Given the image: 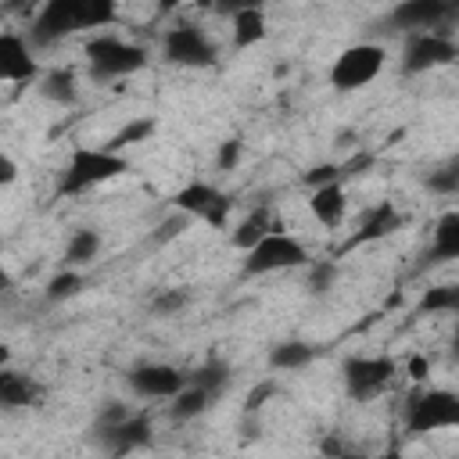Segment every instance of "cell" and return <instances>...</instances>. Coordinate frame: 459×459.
<instances>
[{
  "label": "cell",
  "mask_w": 459,
  "mask_h": 459,
  "mask_svg": "<svg viewBox=\"0 0 459 459\" xmlns=\"http://www.w3.org/2000/svg\"><path fill=\"white\" fill-rule=\"evenodd\" d=\"M115 22H118L115 0H47L29 25V39L36 47H50L79 29H108Z\"/></svg>",
  "instance_id": "cell-1"
},
{
  "label": "cell",
  "mask_w": 459,
  "mask_h": 459,
  "mask_svg": "<svg viewBox=\"0 0 459 459\" xmlns=\"http://www.w3.org/2000/svg\"><path fill=\"white\" fill-rule=\"evenodd\" d=\"M129 172V158L104 151V147H75L61 179H57V197H82L97 190L100 183H111Z\"/></svg>",
  "instance_id": "cell-2"
},
{
  "label": "cell",
  "mask_w": 459,
  "mask_h": 459,
  "mask_svg": "<svg viewBox=\"0 0 459 459\" xmlns=\"http://www.w3.org/2000/svg\"><path fill=\"white\" fill-rule=\"evenodd\" d=\"M402 423H405L409 437L452 430V427H459V394L452 387H420L405 398Z\"/></svg>",
  "instance_id": "cell-3"
},
{
  "label": "cell",
  "mask_w": 459,
  "mask_h": 459,
  "mask_svg": "<svg viewBox=\"0 0 459 459\" xmlns=\"http://www.w3.org/2000/svg\"><path fill=\"white\" fill-rule=\"evenodd\" d=\"M82 54H86L90 75L100 79V82L126 79V75H133V72H140V68L147 65V50H143L140 43H129V39L115 36V32H97V36H90L86 47H82Z\"/></svg>",
  "instance_id": "cell-4"
},
{
  "label": "cell",
  "mask_w": 459,
  "mask_h": 459,
  "mask_svg": "<svg viewBox=\"0 0 459 459\" xmlns=\"http://www.w3.org/2000/svg\"><path fill=\"white\" fill-rule=\"evenodd\" d=\"M312 265V255L308 247L287 233V230H269L251 251H244V262H240V273L244 276H269V273H287V269H308Z\"/></svg>",
  "instance_id": "cell-5"
},
{
  "label": "cell",
  "mask_w": 459,
  "mask_h": 459,
  "mask_svg": "<svg viewBox=\"0 0 459 459\" xmlns=\"http://www.w3.org/2000/svg\"><path fill=\"white\" fill-rule=\"evenodd\" d=\"M384 65H387V50L380 43H351L333 57L326 79L337 93H355L369 86L384 72Z\"/></svg>",
  "instance_id": "cell-6"
},
{
  "label": "cell",
  "mask_w": 459,
  "mask_h": 459,
  "mask_svg": "<svg viewBox=\"0 0 459 459\" xmlns=\"http://www.w3.org/2000/svg\"><path fill=\"white\" fill-rule=\"evenodd\" d=\"M169 201H172V208H176L179 215L201 219V222L212 226V230H226V226H230L233 197H230L226 190H219L215 183H208V179H190V183H183Z\"/></svg>",
  "instance_id": "cell-7"
},
{
  "label": "cell",
  "mask_w": 459,
  "mask_h": 459,
  "mask_svg": "<svg viewBox=\"0 0 459 459\" xmlns=\"http://www.w3.org/2000/svg\"><path fill=\"white\" fill-rule=\"evenodd\" d=\"M161 57L169 65H179V68H212V65H219V47L201 25L179 22V25L165 29Z\"/></svg>",
  "instance_id": "cell-8"
},
{
  "label": "cell",
  "mask_w": 459,
  "mask_h": 459,
  "mask_svg": "<svg viewBox=\"0 0 459 459\" xmlns=\"http://www.w3.org/2000/svg\"><path fill=\"white\" fill-rule=\"evenodd\" d=\"M394 373L398 362L391 355H351L341 366V384L351 402H369L394 380Z\"/></svg>",
  "instance_id": "cell-9"
},
{
  "label": "cell",
  "mask_w": 459,
  "mask_h": 459,
  "mask_svg": "<svg viewBox=\"0 0 459 459\" xmlns=\"http://www.w3.org/2000/svg\"><path fill=\"white\" fill-rule=\"evenodd\" d=\"M459 57V47L448 32L434 29V32H405V47H402V72L405 75H420V72H434L445 68Z\"/></svg>",
  "instance_id": "cell-10"
},
{
  "label": "cell",
  "mask_w": 459,
  "mask_h": 459,
  "mask_svg": "<svg viewBox=\"0 0 459 459\" xmlns=\"http://www.w3.org/2000/svg\"><path fill=\"white\" fill-rule=\"evenodd\" d=\"M126 384H129V391L136 398L161 402V398H176L190 384V377L183 369L169 366V362H136V366H129Z\"/></svg>",
  "instance_id": "cell-11"
},
{
  "label": "cell",
  "mask_w": 459,
  "mask_h": 459,
  "mask_svg": "<svg viewBox=\"0 0 459 459\" xmlns=\"http://www.w3.org/2000/svg\"><path fill=\"white\" fill-rule=\"evenodd\" d=\"M93 437L100 441V448H104L108 455L122 459V455H129V452L151 445V437H154V423H151L147 412H129L122 423H115V427H108V430H97Z\"/></svg>",
  "instance_id": "cell-12"
},
{
  "label": "cell",
  "mask_w": 459,
  "mask_h": 459,
  "mask_svg": "<svg viewBox=\"0 0 459 459\" xmlns=\"http://www.w3.org/2000/svg\"><path fill=\"white\" fill-rule=\"evenodd\" d=\"M43 384L25 373V369H14V366H4L0 369V409L4 412H18V409H36L43 405Z\"/></svg>",
  "instance_id": "cell-13"
},
{
  "label": "cell",
  "mask_w": 459,
  "mask_h": 459,
  "mask_svg": "<svg viewBox=\"0 0 459 459\" xmlns=\"http://www.w3.org/2000/svg\"><path fill=\"white\" fill-rule=\"evenodd\" d=\"M39 79V65L29 43L18 32L0 29V82H32Z\"/></svg>",
  "instance_id": "cell-14"
},
{
  "label": "cell",
  "mask_w": 459,
  "mask_h": 459,
  "mask_svg": "<svg viewBox=\"0 0 459 459\" xmlns=\"http://www.w3.org/2000/svg\"><path fill=\"white\" fill-rule=\"evenodd\" d=\"M452 14L448 0H405L391 11V22L405 32H434Z\"/></svg>",
  "instance_id": "cell-15"
},
{
  "label": "cell",
  "mask_w": 459,
  "mask_h": 459,
  "mask_svg": "<svg viewBox=\"0 0 459 459\" xmlns=\"http://www.w3.org/2000/svg\"><path fill=\"white\" fill-rule=\"evenodd\" d=\"M308 212H312V219H316L319 226H326V230L341 226V219H344V212H348V194H344V186H341V183L316 186V190L308 194Z\"/></svg>",
  "instance_id": "cell-16"
},
{
  "label": "cell",
  "mask_w": 459,
  "mask_h": 459,
  "mask_svg": "<svg viewBox=\"0 0 459 459\" xmlns=\"http://www.w3.org/2000/svg\"><path fill=\"white\" fill-rule=\"evenodd\" d=\"M402 222H405V215H402V212H398L391 201H380L373 212H366V219H362L359 233L348 240V247H359V244H366V240H380V237L394 233Z\"/></svg>",
  "instance_id": "cell-17"
},
{
  "label": "cell",
  "mask_w": 459,
  "mask_h": 459,
  "mask_svg": "<svg viewBox=\"0 0 459 459\" xmlns=\"http://www.w3.org/2000/svg\"><path fill=\"white\" fill-rule=\"evenodd\" d=\"M36 82H39V86H36L39 97L50 100V104H57V108L79 104V79H75L72 68H50V72H43Z\"/></svg>",
  "instance_id": "cell-18"
},
{
  "label": "cell",
  "mask_w": 459,
  "mask_h": 459,
  "mask_svg": "<svg viewBox=\"0 0 459 459\" xmlns=\"http://www.w3.org/2000/svg\"><path fill=\"white\" fill-rule=\"evenodd\" d=\"M430 262H452L459 258V212L448 208L437 215L434 222V233H430V251H427Z\"/></svg>",
  "instance_id": "cell-19"
},
{
  "label": "cell",
  "mask_w": 459,
  "mask_h": 459,
  "mask_svg": "<svg viewBox=\"0 0 459 459\" xmlns=\"http://www.w3.org/2000/svg\"><path fill=\"white\" fill-rule=\"evenodd\" d=\"M269 36V22H265V11L262 7H237L233 11V47L237 50H247V47H258L262 39Z\"/></svg>",
  "instance_id": "cell-20"
},
{
  "label": "cell",
  "mask_w": 459,
  "mask_h": 459,
  "mask_svg": "<svg viewBox=\"0 0 459 459\" xmlns=\"http://www.w3.org/2000/svg\"><path fill=\"white\" fill-rule=\"evenodd\" d=\"M316 355H319V348H316L312 341L290 337V341H280V344L269 348V366L280 369V373H298V369H305L308 362H316Z\"/></svg>",
  "instance_id": "cell-21"
},
{
  "label": "cell",
  "mask_w": 459,
  "mask_h": 459,
  "mask_svg": "<svg viewBox=\"0 0 459 459\" xmlns=\"http://www.w3.org/2000/svg\"><path fill=\"white\" fill-rule=\"evenodd\" d=\"M269 230H276V222H273V212L262 204V208H255V212H247L240 222H237V230L230 233V244L237 247V251H251Z\"/></svg>",
  "instance_id": "cell-22"
},
{
  "label": "cell",
  "mask_w": 459,
  "mask_h": 459,
  "mask_svg": "<svg viewBox=\"0 0 459 459\" xmlns=\"http://www.w3.org/2000/svg\"><path fill=\"white\" fill-rule=\"evenodd\" d=\"M100 255V230H93V226H79L72 237H68V244H65V269H82V265H90L93 258Z\"/></svg>",
  "instance_id": "cell-23"
},
{
  "label": "cell",
  "mask_w": 459,
  "mask_h": 459,
  "mask_svg": "<svg viewBox=\"0 0 459 459\" xmlns=\"http://www.w3.org/2000/svg\"><path fill=\"white\" fill-rule=\"evenodd\" d=\"M215 398L204 391V387H197V384H186L172 402H169V416L172 420H194V416H201L208 405H212Z\"/></svg>",
  "instance_id": "cell-24"
},
{
  "label": "cell",
  "mask_w": 459,
  "mask_h": 459,
  "mask_svg": "<svg viewBox=\"0 0 459 459\" xmlns=\"http://www.w3.org/2000/svg\"><path fill=\"white\" fill-rule=\"evenodd\" d=\"M154 129H158V122L154 118H133V122H126L115 136H108V143H104V151H115V154H122L126 147H133V143H143L147 136H154Z\"/></svg>",
  "instance_id": "cell-25"
},
{
  "label": "cell",
  "mask_w": 459,
  "mask_h": 459,
  "mask_svg": "<svg viewBox=\"0 0 459 459\" xmlns=\"http://www.w3.org/2000/svg\"><path fill=\"white\" fill-rule=\"evenodd\" d=\"M459 308V287L455 283H441V287H427L423 290V298H420V305H416V312L420 316H437V312H455Z\"/></svg>",
  "instance_id": "cell-26"
},
{
  "label": "cell",
  "mask_w": 459,
  "mask_h": 459,
  "mask_svg": "<svg viewBox=\"0 0 459 459\" xmlns=\"http://www.w3.org/2000/svg\"><path fill=\"white\" fill-rule=\"evenodd\" d=\"M82 290H86V273H79V269H61L47 280V301H68Z\"/></svg>",
  "instance_id": "cell-27"
},
{
  "label": "cell",
  "mask_w": 459,
  "mask_h": 459,
  "mask_svg": "<svg viewBox=\"0 0 459 459\" xmlns=\"http://www.w3.org/2000/svg\"><path fill=\"white\" fill-rule=\"evenodd\" d=\"M190 384H197V387H204L212 398H219V394H222V387L230 384V366H226V362H219V359H208V362L190 377Z\"/></svg>",
  "instance_id": "cell-28"
},
{
  "label": "cell",
  "mask_w": 459,
  "mask_h": 459,
  "mask_svg": "<svg viewBox=\"0 0 459 459\" xmlns=\"http://www.w3.org/2000/svg\"><path fill=\"white\" fill-rule=\"evenodd\" d=\"M186 301H190V294L183 290V287H165V290H158L154 298H151V316H158V319H165V316H176V312H183L186 308Z\"/></svg>",
  "instance_id": "cell-29"
},
{
  "label": "cell",
  "mask_w": 459,
  "mask_h": 459,
  "mask_svg": "<svg viewBox=\"0 0 459 459\" xmlns=\"http://www.w3.org/2000/svg\"><path fill=\"white\" fill-rule=\"evenodd\" d=\"M427 186H430L434 194H455V190H459V165L448 161V165L434 169V172L427 176Z\"/></svg>",
  "instance_id": "cell-30"
},
{
  "label": "cell",
  "mask_w": 459,
  "mask_h": 459,
  "mask_svg": "<svg viewBox=\"0 0 459 459\" xmlns=\"http://www.w3.org/2000/svg\"><path fill=\"white\" fill-rule=\"evenodd\" d=\"M341 176H344V169L341 165H333V161H319V165H312L301 179H305V186H326V183H341Z\"/></svg>",
  "instance_id": "cell-31"
},
{
  "label": "cell",
  "mask_w": 459,
  "mask_h": 459,
  "mask_svg": "<svg viewBox=\"0 0 459 459\" xmlns=\"http://www.w3.org/2000/svg\"><path fill=\"white\" fill-rule=\"evenodd\" d=\"M240 154H244V140H237V136L222 140V143H219V154H215L219 172H233V169H237V161H240Z\"/></svg>",
  "instance_id": "cell-32"
},
{
  "label": "cell",
  "mask_w": 459,
  "mask_h": 459,
  "mask_svg": "<svg viewBox=\"0 0 459 459\" xmlns=\"http://www.w3.org/2000/svg\"><path fill=\"white\" fill-rule=\"evenodd\" d=\"M126 416H129V409H126L122 402H108V405L100 409L97 423H93V434H97V430H108V427H115V423H122Z\"/></svg>",
  "instance_id": "cell-33"
},
{
  "label": "cell",
  "mask_w": 459,
  "mask_h": 459,
  "mask_svg": "<svg viewBox=\"0 0 459 459\" xmlns=\"http://www.w3.org/2000/svg\"><path fill=\"white\" fill-rule=\"evenodd\" d=\"M14 179H18V161H14L7 151H0V190L11 186Z\"/></svg>",
  "instance_id": "cell-34"
},
{
  "label": "cell",
  "mask_w": 459,
  "mask_h": 459,
  "mask_svg": "<svg viewBox=\"0 0 459 459\" xmlns=\"http://www.w3.org/2000/svg\"><path fill=\"white\" fill-rule=\"evenodd\" d=\"M330 276H333V265L330 262H316V269H312V290H326L330 287Z\"/></svg>",
  "instance_id": "cell-35"
},
{
  "label": "cell",
  "mask_w": 459,
  "mask_h": 459,
  "mask_svg": "<svg viewBox=\"0 0 459 459\" xmlns=\"http://www.w3.org/2000/svg\"><path fill=\"white\" fill-rule=\"evenodd\" d=\"M405 369H409V377H412V380H427V369H430V362H427L423 355H412V359L405 362Z\"/></svg>",
  "instance_id": "cell-36"
},
{
  "label": "cell",
  "mask_w": 459,
  "mask_h": 459,
  "mask_svg": "<svg viewBox=\"0 0 459 459\" xmlns=\"http://www.w3.org/2000/svg\"><path fill=\"white\" fill-rule=\"evenodd\" d=\"M273 391H276L273 384H262V387H255V391L247 394V409H258V405H262V402H265V398H269Z\"/></svg>",
  "instance_id": "cell-37"
},
{
  "label": "cell",
  "mask_w": 459,
  "mask_h": 459,
  "mask_svg": "<svg viewBox=\"0 0 459 459\" xmlns=\"http://www.w3.org/2000/svg\"><path fill=\"white\" fill-rule=\"evenodd\" d=\"M380 459H405V455H402V448H398V445H387V448L380 452Z\"/></svg>",
  "instance_id": "cell-38"
},
{
  "label": "cell",
  "mask_w": 459,
  "mask_h": 459,
  "mask_svg": "<svg viewBox=\"0 0 459 459\" xmlns=\"http://www.w3.org/2000/svg\"><path fill=\"white\" fill-rule=\"evenodd\" d=\"M4 366H11V348L0 341V369H4Z\"/></svg>",
  "instance_id": "cell-39"
},
{
  "label": "cell",
  "mask_w": 459,
  "mask_h": 459,
  "mask_svg": "<svg viewBox=\"0 0 459 459\" xmlns=\"http://www.w3.org/2000/svg\"><path fill=\"white\" fill-rule=\"evenodd\" d=\"M4 290H11V276H7V269L0 265V294H4Z\"/></svg>",
  "instance_id": "cell-40"
}]
</instances>
